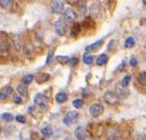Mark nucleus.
<instances>
[{
  "label": "nucleus",
  "mask_w": 146,
  "mask_h": 140,
  "mask_svg": "<svg viewBox=\"0 0 146 140\" xmlns=\"http://www.w3.org/2000/svg\"><path fill=\"white\" fill-rule=\"evenodd\" d=\"M129 64H130V66L135 67L137 65H138V59H135V57H133V56H132L131 59H129Z\"/></svg>",
  "instance_id": "obj_33"
},
{
  "label": "nucleus",
  "mask_w": 146,
  "mask_h": 140,
  "mask_svg": "<svg viewBox=\"0 0 146 140\" xmlns=\"http://www.w3.org/2000/svg\"><path fill=\"white\" fill-rule=\"evenodd\" d=\"M74 136L77 140H85L87 137V133H86V129L83 126H77L74 132Z\"/></svg>",
  "instance_id": "obj_7"
},
{
  "label": "nucleus",
  "mask_w": 146,
  "mask_h": 140,
  "mask_svg": "<svg viewBox=\"0 0 146 140\" xmlns=\"http://www.w3.org/2000/svg\"><path fill=\"white\" fill-rule=\"evenodd\" d=\"M17 91L21 95L22 97H28L29 96V91H28V87L25 84H19L17 87Z\"/></svg>",
  "instance_id": "obj_16"
},
{
  "label": "nucleus",
  "mask_w": 146,
  "mask_h": 140,
  "mask_svg": "<svg viewBox=\"0 0 146 140\" xmlns=\"http://www.w3.org/2000/svg\"><path fill=\"white\" fill-rule=\"evenodd\" d=\"M105 101H106L107 103L110 104V105H115V104L119 102V98L117 96L115 95V92H112V91H107L105 93Z\"/></svg>",
  "instance_id": "obj_6"
},
{
  "label": "nucleus",
  "mask_w": 146,
  "mask_h": 140,
  "mask_svg": "<svg viewBox=\"0 0 146 140\" xmlns=\"http://www.w3.org/2000/svg\"><path fill=\"white\" fill-rule=\"evenodd\" d=\"M103 45V39H100V41H96L95 43H93V44L89 45V46H87L86 47V51H90V52H94L96 51L98 49H100L101 47H102Z\"/></svg>",
  "instance_id": "obj_10"
},
{
  "label": "nucleus",
  "mask_w": 146,
  "mask_h": 140,
  "mask_svg": "<svg viewBox=\"0 0 146 140\" xmlns=\"http://www.w3.org/2000/svg\"><path fill=\"white\" fill-rule=\"evenodd\" d=\"M49 80H50V74L49 73H41L37 77L36 82L38 83V84H44V83L48 82Z\"/></svg>",
  "instance_id": "obj_15"
},
{
  "label": "nucleus",
  "mask_w": 146,
  "mask_h": 140,
  "mask_svg": "<svg viewBox=\"0 0 146 140\" xmlns=\"http://www.w3.org/2000/svg\"><path fill=\"white\" fill-rule=\"evenodd\" d=\"M104 111H105L104 106H103L102 104H100V103L92 104L91 106L89 107V114L91 115L92 117H94V118H98V117H100V116L104 113Z\"/></svg>",
  "instance_id": "obj_3"
},
{
  "label": "nucleus",
  "mask_w": 146,
  "mask_h": 140,
  "mask_svg": "<svg viewBox=\"0 0 146 140\" xmlns=\"http://www.w3.org/2000/svg\"><path fill=\"white\" fill-rule=\"evenodd\" d=\"M53 52H54V50H51V51L49 52L48 57H47V61H46V66H49V65L52 63V59H53Z\"/></svg>",
  "instance_id": "obj_30"
},
{
  "label": "nucleus",
  "mask_w": 146,
  "mask_h": 140,
  "mask_svg": "<svg viewBox=\"0 0 146 140\" xmlns=\"http://www.w3.org/2000/svg\"><path fill=\"white\" fill-rule=\"evenodd\" d=\"M69 57L68 56H65V55H58L56 56V61L58 62V63H60L62 65H66V64L69 63Z\"/></svg>",
  "instance_id": "obj_24"
},
{
  "label": "nucleus",
  "mask_w": 146,
  "mask_h": 140,
  "mask_svg": "<svg viewBox=\"0 0 146 140\" xmlns=\"http://www.w3.org/2000/svg\"><path fill=\"white\" fill-rule=\"evenodd\" d=\"M90 11H91V14L93 17L95 18H99L100 16H101V5H100L99 2H94V3L91 4V7H90Z\"/></svg>",
  "instance_id": "obj_9"
},
{
  "label": "nucleus",
  "mask_w": 146,
  "mask_h": 140,
  "mask_svg": "<svg viewBox=\"0 0 146 140\" xmlns=\"http://www.w3.org/2000/svg\"><path fill=\"white\" fill-rule=\"evenodd\" d=\"M12 4H13V1H12V0H0V5L2 7L7 9L9 7H11Z\"/></svg>",
  "instance_id": "obj_27"
},
{
  "label": "nucleus",
  "mask_w": 146,
  "mask_h": 140,
  "mask_svg": "<svg viewBox=\"0 0 146 140\" xmlns=\"http://www.w3.org/2000/svg\"><path fill=\"white\" fill-rule=\"evenodd\" d=\"M128 90H126L125 88H122V87H117V90H115V95L117 96V98H126L128 96Z\"/></svg>",
  "instance_id": "obj_18"
},
{
  "label": "nucleus",
  "mask_w": 146,
  "mask_h": 140,
  "mask_svg": "<svg viewBox=\"0 0 146 140\" xmlns=\"http://www.w3.org/2000/svg\"><path fill=\"white\" fill-rule=\"evenodd\" d=\"M83 62H84L86 65H91L92 62H93V56H92L90 53L86 52L84 55H83Z\"/></svg>",
  "instance_id": "obj_21"
},
{
  "label": "nucleus",
  "mask_w": 146,
  "mask_h": 140,
  "mask_svg": "<svg viewBox=\"0 0 146 140\" xmlns=\"http://www.w3.org/2000/svg\"><path fill=\"white\" fill-rule=\"evenodd\" d=\"M52 12L55 14H60L64 12V2L62 1H53L52 2Z\"/></svg>",
  "instance_id": "obj_8"
},
{
  "label": "nucleus",
  "mask_w": 146,
  "mask_h": 140,
  "mask_svg": "<svg viewBox=\"0 0 146 140\" xmlns=\"http://www.w3.org/2000/svg\"><path fill=\"white\" fill-rule=\"evenodd\" d=\"M40 132H41V134H42L44 137H51L52 135H53V129H52V127L50 125H47V126H44V127H42Z\"/></svg>",
  "instance_id": "obj_19"
},
{
  "label": "nucleus",
  "mask_w": 146,
  "mask_h": 140,
  "mask_svg": "<svg viewBox=\"0 0 146 140\" xmlns=\"http://www.w3.org/2000/svg\"><path fill=\"white\" fill-rule=\"evenodd\" d=\"M106 136L108 138V140H122L119 133H117V131H114V129H108Z\"/></svg>",
  "instance_id": "obj_12"
},
{
  "label": "nucleus",
  "mask_w": 146,
  "mask_h": 140,
  "mask_svg": "<svg viewBox=\"0 0 146 140\" xmlns=\"http://www.w3.org/2000/svg\"><path fill=\"white\" fill-rule=\"evenodd\" d=\"M13 101H14L15 104H20V103H21V98H20V97H18V96H16Z\"/></svg>",
  "instance_id": "obj_36"
},
{
  "label": "nucleus",
  "mask_w": 146,
  "mask_h": 140,
  "mask_svg": "<svg viewBox=\"0 0 146 140\" xmlns=\"http://www.w3.org/2000/svg\"><path fill=\"white\" fill-rule=\"evenodd\" d=\"M83 104H84V102H83L82 99H76L72 102V105L75 107V108H80V107L83 106Z\"/></svg>",
  "instance_id": "obj_28"
},
{
  "label": "nucleus",
  "mask_w": 146,
  "mask_h": 140,
  "mask_svg": "<svg viewBox=\"0 0 146 140\" xmlns=\"http://www.w3.org/2000/svg\"><path fill=\"white\" fill-rule=\"evenodd\" d=\"M67 100H68V95H67L66 92H58L55 96V101L59 104L65 103Z\"/></svg>",
  "instance_id": "obj_13"
},
{
  "label": "nucleus",
  "mask_w": 146,
  "mask_h": 140,
  "mask_svg": "<svg viewBox=\"0 0 146 140\" xmlns=\"http://www.w3.org/2000/svg\"><path fill=\"white\" fill-rule=\"evenodd\" d=\"M143 3H144V4H146V0H144V1H143Z\"/></svg>",
  "instance_id": "obj_41"
},
{
  "label": "nucleus",
  "mask_w": 146,
  "mask_h": 140,
  "mask_svg": "<svg viewBox=\"0 0 146 140\" xmlns=\"http://www.w3.org/2000/svg\"><path fill=\"white\" fill-rule=\"evenodd\" d=\"M77 118H78V113L75 111H69V113L64 117L62 122H64V124H66V125H72L73 123L77 120Z\"/></svg>",
  "instance_id": "obj_5"
},
{
  "label": "nucleus",
  "mask_w": 146,
  "mask_h": 140,
  "mask_svg": "<svg viewBox=\"0 0 146 140\" xmlns=\"http://www.w3.org/2000/svg\"><path fill=\"white\" fill-rule=\"evenodd\" d=\"M68 64L70 65V67L74 68L75 66H77V64H78V59H77V57H71V59H69V63Z\"/></svg>",
  "instance_id": "obj_29"
},
{
  "label": "nucleus",
  "mask_w": 146,
  "mask_h": 140,
  "mask_svg": "<svg viewBox=\"0 0 146 140\" xmlns=\"http://www.w3.org/2000/svg\"><path fill=\"white\" fill-rule=\"evenodd\" d=\"M80 31H82V27L78 22H75L74 25H73L72 29H71V32H70V36L73 37V38H75V37L78 36V34L80 33Z\"/></svg>",
  "instance_id": "obj_11"
},
{
  "label": "nucleus",
  "mask_w": 146,
  "mask_h": 140,
  "mask_svg": "<svg viewBox=\"0 0 146 140\" xmlns=\"http://www.w3.org/2000/svg\"><path fill=\"white\" fill-rule=\"evenodd\" d=\"M114 43H115L114 41H111L109 44H108V50H111V49H113V47H114V46H113V45H114Z\"/></svg>",
  "instance_id": "obj_38"
},
{
  "label": "nucleus",
  "mask_w": 146,
  "mask_h": 140,
  "mask_svg": "<svg viewBox=\"0 0 146 140\" xmlns=\"http://www.w3.org/2000/svg\"><path fill=\"white\" fill-rule=\"evenodd\" d=\"M135 41L133 37H128L127 39L125 41V47H126V48H132V47L135 46Z\"/></svg>",
  "instance_id": "obj_26"
},
{
  "label": "nucleus",
  "mask_w": 146,
  "mask_h": 140,
  "mask_svg": "<svg viewBox=\"0 0 146 140\" xmlns=\"http://www.w3.org/2000/svg\"><path fill=\"white\" fill-rule=\"evenodd\" d=\"M125 65H126V63H125V61H123V62H122V63H121L120 65L117 67V71H119V72H120V71H122V70H124Z\"/></svg>",
  "instance_id": "obj_35"
},
{
  "label": "nucleus",
  "mask_w": 146,
  "mask_h": 140,
  "mask_svg": "<svg viewBox=\"0 0 146 140\" xmlns=\"http://www.w3.org/2000/svg\"><path fill=\"white\" fill-rule=\"evenodd\" d=\"M66 140H74V139H72L71 137H68V138H66Z\"/></svg>",
  "instance_id": "obj_39"
},
{
  "label": "nucleus",
  "mask_w": 146,
  "mask_h": 140,
  "mask_svg": "<svg viewBox=\"0 0 146 140\" xmlns=\"http://www.w3.org/2000/svg\"><path fill=\"white\" fill-rule=\"evenodd\" d=\"M107 62H108V55L105 54V53H102V54L98 57V59H96V65H98V66H104Z\"/></svg>",
  "instance_id": "obj_14"
},
{
  "label": "nucleus",
  "mask_w": 146,
  "mask_h": 140,
  "mask_svg": "<svg viewBox=\"0 0 146 140\" xmlns=\"http://www.w3.org/2000/svg\"><path fill=\"white\" fill-rule=\"evenodd\" d=\"M7 97H9V96H7L3 90H1V91H0V101H4V100H7Z\"/></svg>",
  "instance_id": "obj_34"
},
{
  "label": "nucleus",
  "mask_w": 146,
  "mask_h": 140,
  "mask_svg": "<svg viewBox=\"0 0 146 140\" xmlns=\"http://www.w3.org/2000/svg\"><path fill=\"white\" fill-rule=\"evenodd\" d=\"M34 80V75L33 74H27L25 77H22V84L28 85L30 83H32V81Z\"/></svg>",
  "instance_id": "obj_23"
},
{
  "label": "nucleus",
  "mask_w": 146,
  "mask_h": 140,
  "mask_svg": "<svg viewBox=\"0 0 146 140\" xmlns=\"http://www.w3.org/2000/svg\"><path fill=\"white\" fill-rule=\"evenodd\" d=\"M31 140H42V139H41L37 134H34V135H32V139Z\"/></svg>",
  "instance_id": "obj_37"
},
{
  "label": "nucleus",
  "mask_w": 146,
  "mask_h": 140,
  "mask_svg": "<svg viewBox=\"0 0 146 140\" xmlns=\"http://www.w3.org/2000/svg\"><path fill=\"white\" fill-rule=\"evenodd\" d=\"M0 52H1V54H7L10 52L9 44L5 41H0Z\"/></svg>",
  "instance_id": "obj_17"
},
{
  "label": "nucleus",
  "mask_w": 146,
  "mask_h": 140,
  "mask_svg": "<svg viewBox=\"0 0 146 140\" xmlns=\"http://www.w3.org/2000/svg\"><path fill=\"white\" fill-rule=\"evenodd\" d=\"M130 80H131V75H130V74H126V75L122 79V81H121V86H122V87H127V85L129 84Z\"/></svg>",
  "instance_id": "obj_22"
},
{
  "label": "nucleus",
  "mask_w": 146,
  "mask_h": 140,
  "mask_svg": "<svg viewBox=\"0 0 146 140\" xmlns=\"http://www.w3.org/2000/svg\"><path fill=\"white\" fill-rule=\"evenodd\" d=\"M1 119L5 122H11L14 119V117H13V115L11 113H4V114L1 115Z\"/></svg>",
  "instance_id": "obj_25"
},
{
  "label": "nucleus",
  "mask_w": 146,
  "mask_h": 140,
  "mask_svg": "<svg viewBox=\"0 0 146 140\" xmlns=\"http://www.w3.org/2000/svg\"><path fill=\"white\" fill-rule=\"evenodd\" d=\"M34 103L38 105L40 108L46 109L48 107V104H49V98L47 96L42 95V93H37L35 98H34Z\"/></svg>",
  "instance_id": "obj_2"
},
{
  "label": "nucleus",
  "mask_w": 146,
  "mask_h": 140,
  "mask_svg": "<svg viewBox=\"0 0 146 140\" xmlns=\"http://www.w3.org/2000/svg\"><path fill=\"white\" fill-rule=\"evenodd\" d=\"M15 119H16V121L19 122V123H26L27 122L26 118H25L23 116H20V115H19V116H16V118Z\"/></svg>",
  "instance_id": "obj_32"
},
{
  "label": "nucleus",
  "mask_w": 146,
  "mask_h": 140,
  "mask_svg": "<svg viewBox=\"0 0 146 140\" xmlns=\"http://www.w3.org/2000/svg\"><path fill=\"white\" fill-rule=\"evenodd\" d=\"M62 18L66 22H73L76 19V13L72 7H66L62 12Z\"/></svg>",
  "instance_id": "obj_4"
},
{
  "label": "nucleus",
  "mask_w": 146,
  "mask_h": 140,
  "mask_svg": "<svg viewBox=\"0 0 146 140\" xmlns=\"http://www.w3.org/2000/svg\"><path fill=\"white\" fill-rule=\"evenodd\" d=\"M2 90L7 93V96H10V95H12V93H13V87H12V86H5Z\"/></svg>",
  "instance_id": "obj_31"
},
{
  "label": "nucleus",
  "mask_w": 146,
  "mask_h": 140,
  "mask_svg": "<svg viewBox=\"0 0 146 140\" xmlns=\"http://www.w3.org/2000/svg\"><path fill=\"white\" fill-rule=\"evenodd\" d=\"M54 28H55V31H56V33L60 35V36H64L67 32V22L65 21V19L62 18H58L56 20L54 25Z\"/></svg>",
  "instance_id": "obj_1"
},
{
  "label": "nucleus",
  "mask_w": 146,
  "mask_h": 140,
  "mask_svg": "<svg viewBox=\"0 0 146 140\" xmlns=\"http://www.w3.org/2000/svg\"><path fill=\"white\" fill-rule=\"evenodd\" d=\"M138 82H139L142 86L146 87V71L140 72L139 75H138Z\"/></svg>",
  "instance_id": "obj_20"
},
{
  "label": "nucleus",
  "mask_w": 146,
  "mask_h": 140,
  "mask_svg": "<svg viewBox=\"0 0 146 140\" xmlns=\"http://www.w3.org/2000/svg\"><path fill=\"white\" fill-rule=\"evenodd\" d=\"M143 140H146V135L144 136V138H143Z\"/></svg>",
  "instance_id": "obj_40"
}]
</instances>
